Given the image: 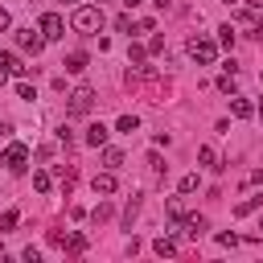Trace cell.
<instances>
[{
  "label": "cell",
  "instance_id": "cell-38",
  "mask_svg": "<svg viewBox=\"0 0 263 263\" xmlns=\"http://www.w3.org/2000/svg\"><path fill=\"white\" fill-rule=\"evenodd\" d=\"M259 82H263V70H259Z\"/></svg>",
  "mask_w": 263,
  "mask_h": 263
},
{
  "label": "cell",
  "instance_id": "cell-6",
  "mask_svg": "<svg viewBox=\"0 0 263 263\" xmlns=\"http://www.w3.org/2000/svg\"><path fill=\"white\" fill-rule=\"evenodd\" d=\"M37 29H41V33H45V41H62V37H66V21H62V16H58V12H45V16H41V25H37Z\"/></svg>",
  "mask_w": 263,
  "mask_h": 263
},
{
  "label": "cell",
  "instance_id": "cell-24",
  "mask_svg": "<svg viewBox=\"0 0 263 263\" xmlns=\"http://www.w3.org/2000/svg\"><path fill=\"white\" fill-rule=\"evenodd\" d=\"M218 41L230 49V45H234V29H230V25H222V29H218Z\"/></svg>",
  "mask_w": 263,
  "mask_h": 263
},
{
  "label": "cell",
  "instance_id": "cell-30",
  "mask_svg": "<svg viewBox=\"0 0 263 263\" xmlns=\"http://www.w3.org/2000/svg\"><path fill=\"white\" fill-rule=\"evenodd\" d=\"M218 242H222V247H238V234H234V230H230V234H218Z\"/></svg>",
  "mask_w": 263,
  "mask_h": 263
},
{
  "label": "cell",
  "instance_id": "cell-7",
  "mask_svg": "<svg viewBox=\"0 0 263 263\" xmlns=\"http://www.w3.org/2000/svg\"><path fill=\"white\" fill-rule=\"evenodd\" d=\"M205 230H210V222H205L201 214H185V218H181V234H185V238H201Z\"/></svg>",
  "mask_w": 263,
  "mask_h": 263
},
{
  "label": "cell",
  "instance_id": "cell-36",
  "mask_svg": "<svg viewBox=\"0 0 263 263\" xmlns=\"http://www.w3.org/2000/svg\"><path fill=\"white\" fill-rule=\"evenodd\" d=\"M255 115H259V119H263V99H259V107H255Z\"/></svg>",
  "mask_w": 263,
  "mask_h": 263
},
{
  "label": "cell",
  "instance_id": "cell-21",
  "mask_svg": "<svg viewBox=\"0 0 263 263\" xmlns=\"http://www.w3.org/2000/svg\"><path fill=\"white\" fill-rule=\"evenodd\" d=\"M136 214H140V197H132V201H127V210H123V226H127V230H132Z\"/></svg>",
  "mask_w": 263,
  "mask_h": 263
},
{
  "label": "cell",
  "instance_id": "cell-34",
  "mask_svg": "<svg viewBox=\"0 0 263 263\" xmlns=\"http://www.w3.org/2000/svg\"><path fill=\"white\" fill-rule=\"evenodd\" d=\"M8 132H12V127H4V123H0V144H4V140H8Z\"/></svg>",
  "mask_w": 263,
  "mask_h": 263
},
{
  "label": "cell",
  "instance_id": "cell-2",
  "mask_svg": "<svg viewBox=\"0 0 263 263\" xmlns=\"http://www.w3.org/2000/svg\"><path fill=\"white\" fill-rule=\"evenodd\" d=\"M90 107H95V86H74L70 103H66V115H90Z\"/></svg>",
  "mask_w": 263,
  "mask_h": 263
},
{
  "label": "cell",
  "instance_id": "cell-8",
  "mask_svg": "<svg viewBox=\"0 0 263 263\" xmlns=\"http://www.w3.org/2000/svg\"><path fill=\"white\" fill-rule=\"evenodd\" d=\"M90 185H95V193H103V197H111V193H115V168H107V173H99V177H95Z\"/></svg>",
  "mask_w": 263,
  "mask_h": 263
},
{
  "label": "cell",
  "instance_id": "cell-15",
  "mask_svg": "<svg viewBox=\"0 0 263 263\" xmlns=\"http://www.w3.org/2000/svg\"><path fill=\"white\" fill-rule=\"evenodd\" d=\"M259 205H263V193H259V197H247V201H238V205H234V214H238V218H247V214H255Z\"/></svg>",
  "mask_w": 263,
  "mask_h": 263
},
{
  "label": "cell",
  "instance_id": "cell-40",
  "mask_svg": "<svg viewBox=\"0 0 263 263\" xmlns=\"http://www.w3.org/2000/svg\"><path fill=\"white\" fill-rule=\"evenodd\" d=\"M259 230H263V222H259Z\"/></svg>",
  "mask_w": 263,
  "mask_h": 263
},
{
  "label": "cell",
  "instance_id": "cell-5",
  "mask_svg": "<svg viewBox=\"0 0 263 263\" xmlns=\"http://www.w3.org/2000/svg\"><path fill=\"white\" fill-rule=\"evenodd\" d=\"M189 58L201 62V66H210V62L218 58V45H214L210 37H193V41H189Z\"/></svg>",
  "mask_w": 263,
  "mask_h": 263
},
{
  "label": "cell",
  "instance_id": "cell-14",
  "mask_svg": "<svg viewBox=\"0 0 263 263\" xmlns=\"http://www.w3.org/2000/svg\"><path fill=\"white\" fill-rule=\"evenodd\" d=\"M197 164H201V168H222V164H218V152H214V148H197Z\"/></svg>",
  "mask_w": 263,
  "mask_h": 263
},
{
  "label": "cell",
  "instance_id": "cell-3",
  "mask_svg": "<svg viewBox=\"0 0 263 263\" xmlns=\"http://www.w3.org/2000/svg\"><path fill=\"white\" fill-rule=\"evenodd\" d=\"M0 164H4L8 173H25V168H29V148H25V144H8L4 156H0Z\"/></svg>",
  "mask_w": 263,
  "mask_h": 263
},
{
  "label": "cell",
  "instance_id": "cell-39",
  "mask_svg": "<svg viewBox=\"0 0 263 263\" xmlns=\"http://www.w3.org/2000/svg\"><path fill=\"white\" fill-rule=\"evenodd\" d=\"M226 4H234V0H226Z\"/></svg>",
  "mask_w": 263,
  "mask_h": 263
},
{
  "label": "cell",
  "instance_id": "cell-22",
  "mask_svg": "<svg viewBox=\"0 0 263 263\" xmlns=\"http://www.w3.org/2000/svg\"><path fill=\"white\" fill-rule=\"evenodd\" d=\"M115 127H119V132H127V136H132V132H136V127H140V119H136V115H119V123H115Z\"/></svg>",
  "mask_w": 263,
  "mask_h": 263
},
{
  "label": "cell",
  "instance_id": "cell-11",
  "mask_svg": "<svg viewBox=\"0 0 263 263\" xmlns=\"http://www.w3.org/2000/svg\"><path fill=\"white\" fill-rule=\"evenodd\" d=\"M86 62H90V58H86L82 49H74V53H66V62H62V66H66L70 74H82V70H86Z\"/></svg>",
  "mask_w": 263,
  "mask_h": 263
},
{
  "label": "cell",
  "instance_id": "cell-29",
  "mask_svg": "<svg viewBox=\"0 0 263 263\" xmlns=\"http://www.w3.org/2000/svg\"><path fill=\"white\" fill-rule=\"evenodd\" d=\"M103 218H111V205H107V201H99V205H95V222H103Z\"/></svg>",
  "mask_w": 263,
  "mask_h": 263
},
{
  "label": "cell",
  "instance_id": "cell-27",
  "mask_svg": "<svg viewBox=\"0 0 263 263\" xmlns=\"http://www.w3.org/2000/svg\"><path fill=\"white\" fill-rule=\"evenodd\" d=\"M144 53H148L144 45H132V49H127V62H144Z\"/></svg>",
  "mask_w": 263,
  "mask_h": 263
},
{
  "label": "cell",
  "instance_id": "cell-25",
  "mask_svg": "<svg viewBox=\"0 0 263 263\" xmlns=\"http://www.w3.org/2000/svg\"><path fill=\"white\" fill-rule=\"evenodd\" d=\"M218 86H222V90H226V95H234V70H226V74H222V78H218Z\"/></svg>",
  "mask_w": 263,
  "mask_h": 263
},
{
  "label": "cell",
  "instance_id": "cell-19",
  "mask_svg": "<svg viewBox=\"0 0 263 263\" xmlns=\"http://www.w3.org/2000/svg\"><path fill=\"white\" fill-rule=\"evenodd\" d=\"M103 164H107V168H123V152H119V148H107V152H103Z\"/></svg>",
  "mask_w": 263,
  "mask_h": 263
},
{
  "label": "cell",
  "instance_id": "cell-10",
  "mask_svg": "<svg viewBox=\"0 0 263 263\" xmlns=\"http://www.w3.org/2000/svg\"><path fill=\"white\" fill-rule=\"evenodd\" d=\"M107 136H111V132H107V127H103V123H90V127H86V136H82V140H86V144H90V148H103V144H107Z\"/></svg>",
  "mask_w": 263,
  "mask_h": 263
},
{
  "label": "cell",
  "instance_id": "cell-35",
  "mask_svg": "<svg viewBox=\"0 0 263 263\" xmlns=\"http://www.w3.org/2000/svg\"><path fill=\"white\" fill-rule=\"evenodd\" d=\"M4 82H8V70H0V86H4Z\"/></svg>",
  "mask_w": 263,
  "mask_h": 263
},
{
  "label": "cell",
  "instance_id": "cell-13",
  "mask_svg": "<svg viewBox=\"0 0 263 263\" xmlns=\"http://www.w3.org/2000/svg\"><path fill=\"white\" fill-rule=\"evenodd\" d=\"M152 251H156V255H160V259H168V255H177V242H173V238H168V234H160V238H156V242H152Z\"/></svg>",
  "mask_w": 263,
  "mask_h": 263
},
{
  "label": "cell",
  "instance_id": "cell-32",
  "mask_svg": "<svg viewBox=\"0 0 263 263\" xmlns=\"http://www.w3.org/2000/svg\"><path fill=\"white\" fill-rule=\"evenodd\" d=\"M12 25V16H8V8H0V29H8Z\"/></svg>",
  "mask_w": 263,
  "mask_h": 263
},
{
  "label": "cell",
  "instance_id": "cell-18",
  "mask_svg": "<svg viewBox=\"0 0 263 263\" xmlns=\"http://www.w3.org/2000/svg\"><path fill=\"white\" fill-rule=\"evenodd\" d=\"M66 251L70 255H82L86 251V234H66Z\"/></svg>",
  "mask_w": 263,
  "mask_h": 263
},
{
  "label": "cell",
  "instance_id": "cell-16",
  "mask_svg": "<svg viewBox=\"0 0 263 263\" xmlns=\"http://www.w3.org/2000/svg\"><path fill=\"white\" fill-rule=\"evenodd\" d=\"M49 185H53V177H49L45 168H37V173H33V189H37V193H49Z\"/></svg>",
  "mask_w": 263,
  "mask_h": 263
},
{
  "label": "cell",
  "instance_id": "cell-23",
  "mask_svg": "<svg viewBox=\"0 0 263 263\" xmlns=\"http://www.w3.org/2000/svg\"><path fill=\"white\" fill-rule=\"evenodd\" d=\"M197 185H201V181H197V173H185V177H181V193H193Z\"/></svg>",
  "mask_w": 263,
  "mask_h": 263
},
{
  "label": "cell",
  "instance_id": "cell-20",
  "mask_svg": "<svg viewBox=\"0 0 263 263\" xmlns=\"http://www.w3.org/2000/svg\"><path fill=\"white\" fill-rule=\"evenodd\" d=\"M164 210H168V218H173V222H181V218H185V201H181V197H168V205H164Z\"/></svg>",
  "mask_w": 263,
  "mask_h": 263
},
{
  "label": "cell",
  "instance_id": "cell-12",
  "mask_svg": "<svg viewBox=\"0 0 263 263\" xmlns=\"http://www.w3.org/2000/svg\"><path fill=\"white\" fill-rule=\"evenodd\" d=\"M0 70H8V74H25V70H29V66H21V58H16V53H8V49H4V53H0Z\"/></svg>",
  "mask_w": 263,
  "mask_h": 263
},
{
  "label": "cell",
  "instance_id": "cell-4",
  "mask_svg": "<svg viewBox=\"0 0 263 263\" xmlns=\"http://www.w3.org/2000/svg\"><path fill=\"white\" fill-rule=\"evenodd\" d=\"M16 45L37 58V53L45 49V33H41V29H16Z\"/></svg>",
  "mask_w": 263,
  "mask_h": 263
},
{
  "label": "cell",
  "instance_id": "cell-17",
  "mask_svg": "<svg viewBox=\"0 0 263 263\" xmlns=\"http://www.w3.org/2000/svg\"><path fill=\"white\" fill-rule=\"evenodd\" d=\"M16 222H21V210H4V214H0V234H8Z\"/></svg>",
  "mask_w": 263,
  "mask_h": 263
},
{
  "label": "cell",
  "instance_id": "cell-9",
  "mask_svg": "<svg viewBox=\"0 0 263 263\" xmlns=\"http://www.w3.org/2000/svg\"><path fill=\"white\" fill-rule=\"evenodd\" d=\"M230 115H234V119H251V115H255V103L234 95V99H230Z\"/></svg>",
  "mask_w": 263,
  "mask_h": 263
},
{
  "label": "cell",
  "instance_id": "cell-41",
  "mask_svg": "<svg viewBox=\"0 0 263 263\" xmlns=\"http://www.w3.org/2000/svg\"><path fill=\"white\" fill-rule=\"evenodd\" d=\"M66 4H74V0H66Z\"/></svg>",
  "mask_w": 263,
  "mask_h": 263
},
{
  "label": "cell",
  "instance_id": "cell-33",
  "mask_svg": "<svg viewBox=\"0 0 263 263\" xmlns=\"http://www.w3.org/2000/svg\"><path fill=\"white\" fill-rule=\"evenodd\" d=\"M242 4H247V8H263V0H242Z\"/></svg>",
  "mask_w": 263,
  "mask_h": 263
},
{
  "label": "cell",
  "instance_id": "cell-1",
  "mask_svg": "<svg viewBox=\"0 0 263 263\" xmlns=\"http://www.w3.org/2000/svg\"><path fill=\"white\" fill-rule=\"evenodd\" d=\"M99 25H103V8L99 4H78L70 12V29H78V33H95Z\"/></svg>",
  "mask_w": 263,
  "mask_h": 263
},
{
  "label": "cell",
  "instance_id": "cell-28",
  "mask_svg": "<svg viewBox=\"0 0 263 263\" xmlns=\"http://www.w3.org/2000/svg\"><path fill=\"white\" fill-rule=\"evenodd\" d=\"M160 168H164V164H160V156H156V152H148V173H152V177H156V173H160Z\"/></svg>",
  "mask_w": 263,
  "mask_h": 263
},
{
  "label": "cell",
  "instance_id": "cell-26",
  "mask_svg": "<svg viewBox=\"0 0 263 263\" xmlns=\"http://www.w3.org/2000/svg\"><path fill=\"white\" fill-rule=\"evenodd\" d=\"M115 29H119V33H132V16H127V12H123V16H115Z\"/></svg>",
  "mask_w": 263,
  "mask_h": 263
},
{
  "label": "cell",
  "instance_id": "cell-37",
  "mask_svg": "<svg viewBox=\"0 0 263 263\" xmlns=\"http://www.w3.org/2000/svg\"><path fill=\"white\" fill-rule=\"evenodd\" d=\"M123 4H127V8H136V4H140V0H123Z\"/></svg>",
  "mask_w": 263,
  "mask_h": 263
},
{
  "label": "cell",
  "instance_id": "cell-31",
  "mask_svg": "<svg viewBox=\"0 0 263 263\" xmlns=\"http://www.w3.org/2000/svg\"><path fill=\"white\" fill-rule=\"evenodd\" d=\"M21 259H29V263H37V259H41V251H37V247H25V251H21Z\"/></svg>",
  "mask_w": 263,
  "mask_h": 263
}]
</instances>
